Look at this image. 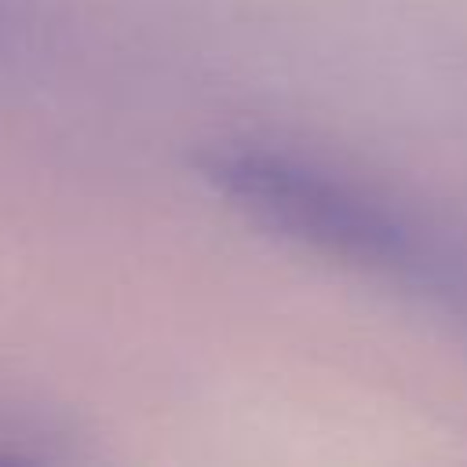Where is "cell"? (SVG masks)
Wrapping results in <instances>:
<instances>
[{"instance_id":"cell-1","label":"cell","mask_w":467,"mask_h":467,"mask_svg":"<svg viewBox=\"0 0 467 467\" xmlns=\"http://www.w3.org/2000/svg\"><path fill=\"white\" fill-rule=\"evenodd\" d=\"M208 171L230 197L277 230H288L339 259L420 277L431 288H452L445 277L452 274V263L427 248L401 215L325 171L263 150H226Z\"/></svg>"}]
</instances>
